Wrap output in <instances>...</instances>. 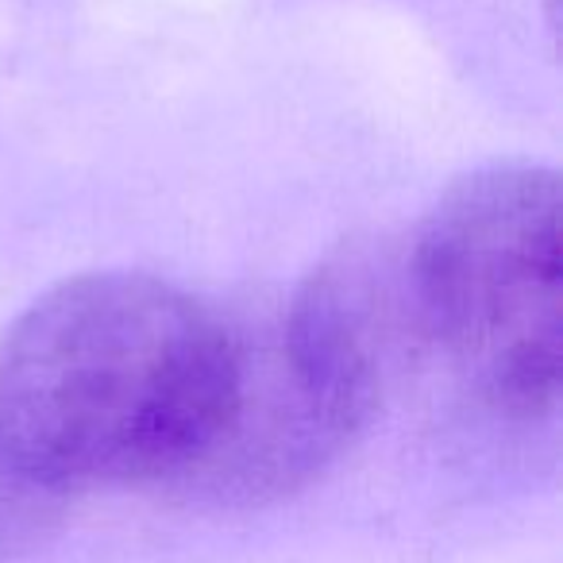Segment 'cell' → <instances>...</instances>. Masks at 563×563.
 I'll use <instances>...</instances> for the list:
<instances>
[{
  "label": "cell",
  "instance_id": "1",
  "mask_svg": "<svg viewBox=\"0 0 563 563\" xmlns=\"http://www.w3.org/2000/svg\"><path fill=\"white\" fill-rule=\"evenodd\" d=\"M247 336L143 271L51 286L0 340V455L55 490H197L235 424Z\"/></svg>",
  "mask_w": 563,
  "mask_h": 563
},
{
  "label": "cell",
  "instance_id": "2",
  "mask_svg": "<svg viewBox=\"0 0 563 563\" xmlns=\"http://www.w3.org/2000/svg\"><path fill=\"white\" fill-rule=\"evenodd\" d=\"M560 178L494 163L452 181L401 263L413 347L514 421H544L563 386Z\"/></svg>",
  "mask_w": 563,
  "mask_h": 563
}]
</instances>
